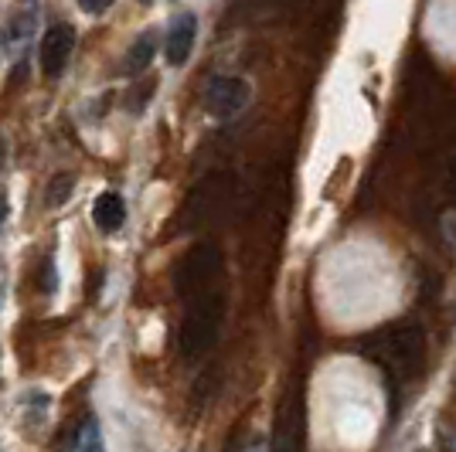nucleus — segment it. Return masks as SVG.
<instances>
[{
    "instance_id": "obj_1",
    "label": "nucleus",
    "mask_w": 456,
    "mask_h": 452,
    "mask_svg": "<svg viewBox=\"0 0 456 452\" xmlns=\"http://www.w3.org/2000/svg\"><path fill=\"white\" fill-rule=\"evenodd\" d=\"M222 323H225V296L218 289H208V293H198L191 296V306L181 320V354L188 360L208 354L215 347V340L222 334Z\"/></svg>"
},
{
    "instance_id": "obj_2",
    "label": "nucleus",
    "mask_w": 456,
    "mask_h": 452,
    "mask_svg": "<svg viewBox=\"0 0 456 452\" xmlns=\"http://www.w3.org/2000/svg\"><path fill=\"white\" fill-rule=\"evenodd\" d=\"M422 351H426V334L422 327L412 320H402L385 327L381 334L368 340V354L385 364L392 375H412L419 364H422Z\"/></svg>"
},
{
    "instance_id": "obj_3",
    "label": "nucleus",
    "mask_w": 456,
    "mask_h": 452,
    "mask_svg": "<svg viewBox=\"0 0 456 452\" xmlns=\"http://www.w3.org/2000/svg\"><path fill=\"white\" fill-rule=\"evenodd\" d=\"M218 276H222V248L215 242H198L174 265V289H177V296L191 300L198 293H208Z\"/></svg>"
},
{
    "instance_id": "obj_4",
    "label": "nucleus",
    "mask_w": 456,
    "mask_h": 452,
    "mask_svg": "<svg viewBox=\"0 0 456 452\" xmlns=\"http://www.w3.org/2000/svg\"><path fill=\"white\" fill-rule=\"evenodd\" d=\"M232 174H211L205 177L198 188H191L188 201H184V211H181V228H201L215 222L222 211L232 201Z\"/></svg>"
},
{
    "instance_id": "obj_5",
    "label": "nucleus",
    "mask_w": 456,
    "mask_h": 452,
    "mask_svg": "<svg viewBox=\"0 0 456 452\" xmlns=\"http://www.w3.org/2000/svg\"><path fill=\"white\" fill-rule=\"evenodd\" d=\"M306 442V408H304V388L293 384V391L280 401L276 425H273V442L269 452H304Z\"/></svg>"
},
{
    "instance_id": "obj_6",
    "label": "nucleus",
    "mask_w": 456,
    "mask_h": 452,
    "mask_svg": "<svg viewBox=\"0 0 456 452\" xmlns=\"http://www.w3.org/2000/svg\"><path fill=\"white\" fill-rule=\"evenodd\" d=\"M248 95H252V89H248L246 78L215 76L208 82V89H205V109L215 119H232V116H239L248 106Z\"/></svg>"
},
{
    "instance_id": "obj_7",
    "label": "nucleus",
    "mask_w": 456,
    "mask_h": 452,
    "mask_svg": "<svg viewBox=\"0 0 456 452\" xmlns=\"http://www.w3.org/2000/svg\"><path fill=\"white\" fill-rule=\"evenodd\" d=\"M76 52V28L72 24H65V20H58L52 24L48 31H45V38H41V72L48 78H58L65 72V65H69V58Z\"/></svg>"
},
{
    "instance_id": "obj_8",
    "label": "nucleus",
    "mask_w": 456,
    "mask_h": 452,
    "mask_svg": "<svg viewBox=\"0 0 456 452\" xmlns=\"http://www.w3.org/2000/svg\"><path fill=\"white\" fill-rule=\"evenodd\" d=\"M194 41H198V18L194 14H181L174 18L171 31H167V41H164V55L171 65H184L194 52Z\"/></svg>"
},
{
    "instance_id": "obj_9",
    "label": "nucleus",
    "mask_w": 456,
    "mask_h": 452,
    "mask_svg": "<svg viewBox=\"0 0 456 452\" xmlns=\"http://www.w3.org/2000/svg\"><path fill=\"white\" fill-rule=\"evenodd\" d=\"M35 31H38V7H20L18 14L7 20V28H4V48H7V55L18 58L31 44Z\"/></svg>"
},
{
    "instance_id": "obj_10",
    "label": "nucleus",
    "mask_w": 456,
    "mask_h": 452,
    "mask_svg": "<svg viewBox=\"0 0 456 452\" xmlns=\"http://www.w3.org/2000/svg\"><path fill=\"white\" fill-rule=\"evenodd\" d=\"M93 222L102 235H116L126 222V201L116 190H102L93 201Z\"/></svg>"
},
{
    "instance_id": "obj_11",
    "label": "nucleus",
    "mask_w": 456,
    "mask_h": 452,
    "mask_svg": "<svg viewBox=\"0 0 456 452\" xmlns=\"http://www.w3.org/2000/svg\"><path fill=\"white\" fill-rule=\"evenodd\" d=\"M153 52H157V44H153V35H140V38L130 44V52H126V61H123V69L136 76V72H143L147 65L153 61Z\"/></svg>"
},
{
    "instance_id": "obj_12",
    "label": "nucleus",
    "mask_w": 456,
    "mask_h": 452,
    "mask_svg": "<svg viewBox=\"0 0 456 452\" xmlns=\"http://www.w3.org/2000/svg\"><path fill=\"white\" fill-rule=\"evenodd\" d=\"M72 452H106L102 432H99V422H95V418H86V425H82L76 435V449Z\"/></svg>"
},
{
    "instance_id": "obj_13",
    "label": "nucleus",
    "mask_w": 456,
    "mask_h": 452,
    "mask_svg": "<svg viewBox=\"0 0 456 452\" xmlns=\"http://www.w3.org/2000/svg\"><path fill=\"white\" fill-rule=\"evenodd\" d=\"M72 184H76V177L72 174H58L52 177V184H48V194H45V201L48 207H61L69 198H72Z\"/></svg>"
},
{
    "instance_id": "obj_14",
    "label": "nucleus",
    "mask_w": 456,
    "mask_h": 452,
    "mask_svg": "<svg viewBox=\"0 0 456 452\" xmlns=\"http://www.w3.org/2000/svg\"><path fill=\"white\" fill-rule=\"evenodd\" d=\"M55 289H58L55 259H45V265H41V293H45V296H52Z\"/></svg>"
},
{
    "instance_id": "obj_15",
    "label": "nucleus",
    "mask_w": 456,
    "mask_h": 452,
    "mask_svg": "<svg viewBox=\"0 0 456 452\" xmlns=\"http://www.w3.org/2000/svg\"><path fill=\"white\" fill-rule=\"evenodd\" d=\"M78 4V11L82 14H102V11H110L116 0H76Z\"/></svg>"
},
{
    "instance_id": "obj_16",
    "label": "nucleus",
    "mask_w": 456,
    "mask_h": 452,
    "mask_svg": "<svg viewBox=\"0 0 456 452\" xmlns=\"http://www.w3.org/2000/svg\"><path fill=\"white\" fill-rule=\"evenodd\" d=\"M239 452H269V442H266V439H259V435H256V439H248V442H246V446H242Z\"/></svg>"
},
{
    "instance_id": "obj_17",
    "label": "nucleus",
    "mask_w": 456,
    "mask_h": 452,
    "mask_svg": "<svg viewBox=\"0 0 456 452\" xmlns=\"http://www.w3.org/2000/svg\"><path fill=\"white\" fill-rule=\"evenodd\" d=\"M446 184H450V194H453L456 201V157L450 160V170H446Z\"/></svg>"
},
{
    "instance_id": "obj_18",
    "label": "nucleus",
    "mask_w": 456,
    "mask_h": 452,
    "mask_svg": "<svg viewBox=\"0 0 456 452\" xmlns=\"http://www.w3.org/2000/svg\"><path fill=\"white\" fill-rule=\"evenodd\" d=\"M4 222H7V194L0 190V228H4Z\"/></svg>"
},
{
    "instance_id": "obj_19",
    "label": "nucleus",
    "mask_w": 456,
    "mask_h": 452,
    "mask_svg": "<svg viewBox=\"0 0 456 452\" xmlns=\"http://www.w3.org/2000/svg\"><path fill=\"white\" fill-rule=\"evenodd\" d=\"M0 167H4V140H0Z\"/></svg>"
},
{
    "instance_id": "obj_20",
    "label": "nucleus",
    "mask_w": 456,
    "mask_h": 452,
    "mask_svg": "<svg viewBox=\"0 0 456 452\" xmlns=\"http://www.w3.org/2000/svg\"><path fill=\"white\" fill-rule=\"evenodd\" d=\"M140 4H153V0H140Z\"/></svg>"
}]
</instances>
